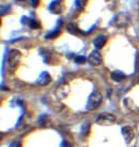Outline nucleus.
<instances>
[{"instance_id":"nucleus-8","label":"nucleus","mask_w":139,"mask_h":147,"mask_svg":"<svg viewBox=\"0 0 139 147\" xmlns=\"http://www.w3.org/2000/svg\"><path fill=\"white\" fill-rule=\"evenodd\" d=\"M50 82H51V78H50V75H49L47 72H45V71L40 74V76H39V78H37V84H40V85H42V86L48 85Z\"/></svg>"},{"instance_id":"nucleus-24","label":"nucleus","mask_w":139,"mask_h":147,"mask_svg":"<svg viewBox=\"0 0 139 147\" xmlns=\"http://www.w3.org/2000/svg\"><path fill=\"white\" fill-rule=\"evenodd\" d=\"M18 1H19V0H18Z\"/></svg>"},{"instance_id":"nucleus-11","label":"nucleus","mask_w":139,"mask_h":147,"mask_svg":"<svg viewBox=\"0 0 139 147\" xmlns=\"http://www.w3.org/2000/svg\"><path fill=\"white\" fill-rule=\"evenodd\" d=\"M110 78L112 81L119 83V82H122L123 80L126 78V75L123 73V72H121V71L117 70V71H114V72L110 74Z\"/></svg>"},{"instance_id":"nucleus-3","label":"nucleus","mask_w":139,"mask_h":147,"mask_svg":"<svg viewBox=\"0 0 139 147\" xmlns=\"http://www.w3.org/2000/svg\"><path fill=\"white\" fill-rule=\"evenodd\" d=\"M116 123V117L110 113H103L96 118V123L101 126H111Z\"/></svg>"},{"instance_id":"nucleus-20","label":"nucleus","mask_w":139,"mask_h":147,"mask_svg":"<svg viewBox=\"0 0 139 147\" xmlns=\"http://www.w3.org/2000/svg\"><path fill=\"white\" fill-rule=\"evenodd\" d=\"M37 4H39V0H31V5L33 8H37Z\"/></svg>"},{"instance_id":"nucleus-21","label":"nucleus","mask_w":139,"mask_h":147,"mask_svg":"<svg viewBox=\"0 0 139 147\" xmlns=\"http://www.w3.org/2000/svg\"><path fill=\"white\" fill-rule=\"evenodd\" d=\"M88 129H89V123H86V128H84L82 127V132H84V134H87L88 133Z\"/></svg>"},{"instance_id":"nucleus-15","label":"nucleus","mask_w":139,"mask_h":147,"mask_svg":"<svg viewBox=\"0 0 139 147\" xmlns=\"http://www.w3.org/2000/svg\"><path fill=\"white\" fill-rule=\"evenodd\" d=\"M59 32H60V27L58 29H56V30H53V32L50 33H47V36H46V39H53V38H56L59 34Z\"/></svg>"},{"instance_id":"nucleus-17","label":"nucleus","mask_w":139,"mask_h":147,"mask_svg":"<svg viewBox=\"0 0 139 147\" xmlns=\"http://www.w3.org/2000/svg\"><path fill=\"white\" fill-rule=\"evenodd\" d=\"M74 61L78 63V65H82V63L86 62V57H84V56H76Z\"/></svg>"},{"instance_id":"nucleus-19","label":"nucleus","mask_w":139,"mask_h":147,"mask_svg":"<svg viewBox=\"0 0 139 147\" xmlns=\"http://www.w3.org/2000/svg\"><path fill=\"white\" fill-rule=\"evenodd\" d=\"M61 147H72V145L69 143V142H66V141H63L61 144Z\"/></svg>"},{"instance_id":"nucleus-23","label":"nucleus","mask_w":139,"mask_h":147,"mask_svg":"<svg viewBox=\"0 0 139 147\" xmlns=\"http://www.w3.org/2000/svg\"><path fill=\"white\" fill-rule=\"evenodd\" d=\"M138 10H139V3H138Z\"/></svg>"},{"instance_id":"nucleus-6","label":"nucleus","mask_w":139,"mask_h":147,"mask_svg":"<svg viewBox=\"0 0 139 147\" xmlns=\"http://www.w3.org/2000/svg\"><path fill=\"white\" fill-rule=\"evenodd\" d=\"M122 135H123V138H124L125 143L130 144L133 140L135 139L136 134H135V130H134V128H132V127H130V126L123 127L122 128Z\"/></svg>"},{"instance_id":"nucleus-10","label":"nucleus","mask_w":139,"mask_h":147,"mask_svg":"<svg viewBox=\"0 0 139 147\" xmlns=\"http://www.w3.org/2000/svg\"><path fill=\"white\" fill-rule=\"evenodd\" d=\"M62 10H63V5L60 2V0H56V1H53V3L50 4V11L53 13L59 14V13L62 12Z\"/></svg>"},{"instance_id":"nucleus-13","label":"nucleus","mask_w":139,"mask_h":147,"mask_svg":"<svg viewBox=\"0 0 139 147\" xmlns=\"http://www.w3.org/2000/svg\"><path fill=\"white\" fill-rule=\"evenodd\" d=\"M50 125V119L47 115H42L39 118V126L40 127H47Z\"/></svg>"},{"instance_id":"nucleus-16","label":"nucleus","mask_w":139,"mask_h":147,"mask_svg":"<svg viewBox=\"0 0 139 147\" xmlns=\"http://www.w3.org/2000/svg\"><path fill=\"white\" fill-rule=\"evenodd\" d=\"M29 26H30V28H33V29H37L41 27L40 23L37 22L35 20H30V21H29Z\"/></svg>"},{"instance_id":"nucleus-7","label":"nucleus","mask_w":139,"mask_h":147,"mask_svg":"<svg viewBox=\"0 0 139 147\" xmlns=\"http://www.w3.org/2000/svg\"><path fill=\"white\" fill-rule=\"evenodd\" d=\"M88 60H89V62H90L92 65H94V67H98V65H102L103 57H102V55L98 53V51H93V52H91L90 55H89Z\"/></svg>"},{"instance_id":"nucleus-18","label":"nucleus","mask_w":139,"mask_h":147,"mask_svg":"<svg viewBox=\"0 0 139 147\" xmlns=\"http://www.w3.org/2000/svg\"><path fill=\"white\" fill-rule=\"evenodd\" d=\"M10 147H21V144L18 141H14V142L10 144Z\"/></svg>"},{"instance_id":"nucleus-4","label":"nucleus","mask_w":139,"mask_h":147,"mask_svg":"<svg viewBox=\"0 0 139 147\" xmlns=\"http://www.w3.org/2000/svg\"><path fill=\"white\" fill-rule=\"evenodd\" d=\"M128 23H130V16L127 15L126 13H119L118 15L115 17V20H114V24L119 28L126 27Z\"/></svg>"},{"instance_id":"nucleus-14","label":"nucleus","mask_w":139,"mask_h":147,"mask_svg":"<svg viewBox=\"0 0 139 147\" xmlns=\"http://www.w3.org/2000/svg\"><path fill=\"white\" fill-rule=\"evenodd\" d=\"M87 1H88V0H75V3H76V8H77L78 10H79V11H82V9L86 7Z\"/></svg>"},{"instance_id":"nucleus-12","label":"nucleus","mask_w":139,"mask_h":147,"mask_svg":"<svg viewBox=\"0 0 139 147\" xmlns=\"http://www.w3.org/2000/svg\"><path fill=\"white\" fill-rule=\"evenodd\" d=\"M66 30H67L71 34H74V36H79V34H82V33H84L76 25H74V24H67Z\"/></svg>"},{"instance_id":"nucleus-2","label":"nucleus","mask_w":139,"mask_h":147,"mask_svg":"<svg viewBox=\"0 0 139 147\" xmlns=\"http://www.w3.org/2000/svg\"><path fill=\"white\" fill-rule=\"evenodd\" d=\"M21 59V54L17 49H11L8 55V65L10 69H15L19 65Z\"/></svg>"},{"instance_id":"nucleus-22","label":"nucleus","mask_w":139,"mask_h":147,"mask_svg":"<svg viewBox=\"0 0 139 147\" xmlns=\"http://www.w3.org/2000/svg\"><path fill=\"white\" fill-rule=\"evenodd\" d=\"M138 67H139V59H138Z\"/></svg>"},{"instance_id":"nucleus-9","label":"nucleus","mask_w":139,"mask_h":147,"mask_svg":"<svg viewBox=\"0 0 139 147\" xmlns=\"http://www.w3.org/2000/svg\"><path fill=\"white\" fill-rule=\"evenodd\" d=\"M106 42H107L106 36H104V34H100V36H98V37L94 39L93 44L96 49H102V47H104V45L106 44Z\"/></svg>"},{"instance_id":"nucleus-1","label":"nucleus","mask_w":139,"mask_h":147,"mask_svg":"<svg viewBox=\"0 0 139 147\" xmlns=\"http://www.w3.org/2000/svg\"><path fill=\"white\" fill-rule=\"evenodd\" d=\"M102 101H103L102 94L98 92V91H93V92L90 94L89 99H88V102H87V110L88 111L96 110L98 106L101 105Z\"/></svg>"},{"instance_id":"nucleus-5","label":"nucleus","mask_w":139,"mask_h":147,"mask_svg":"<svg viewBox=\"0 0 139 147\" xmlns=\"http://www.w3.org/2000/svg\"><path fill=\"white\" fill-rule=\"evenodd\" d=\"M69 92H70V87L66 83L60 84V85L56 88V90H55L56 97H57V99H59V100H62V99L65 98L66 96L69 94Z\"/></svg>"}]
</instances>
